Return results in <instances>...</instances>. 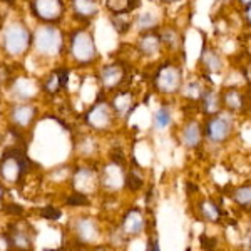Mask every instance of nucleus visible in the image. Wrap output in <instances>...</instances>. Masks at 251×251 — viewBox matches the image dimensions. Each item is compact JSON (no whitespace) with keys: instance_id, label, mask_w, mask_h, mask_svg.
<instances>
[{"instance_id":"12","label":"nucleus","mask_w":251,"mask_h":251,"mask_svg":"<svg viewBox=\"0 0 251 251\" xmlns=\"http://www.w3.org/2000/svg\"><path fill=\"white\" fill-rule=\"evenodd\" d=\"M181 137H183V143L188 146V148H196V146L201 143V137H203V132H201L200 124H198L196 121L188 123L183 127Z\"/></svg>"},{"instance_id":"23","label":"nucleus","mask_w":251,"mask_h":251,"mask_svg":"<svg viewBox=\"0 0 251 251\" xmlns=\"http://www.w3.org/2000/svg\"><path fill=\"white\" fill-rule=\"evenodd\" d=\"M234 201L241 206H251V184H246V186H241L238 188L236 191L233 194Z\"/></svg>"},{"instance_id":"11","label":"nucleus","mask_w":251,"mask_h":251,"mask_svg":"<svg viewBox=\"0 0 251 251\" xmlns=\"http://www.w3.org/2000/svg\"><path fill=\"white\" fill-rule=\"evenodd\" d=\"M72 5H74L75 17L79 19H92L99 12V5H97L96 0H72Z\"/></svg>"},{"instance_id":"2","label":"nucleus","mask_w":251,"mask_h":251,"mask_svg":"<svg viewBox=\"0 0 251 251\" xmlns=\"http://www.w3.org/2000/svg\"><path fill=\"white\" fill-rule=\"evenodd\" d=\"M71 52L74 57L80 64H87L96 59L97 50L92 35L87 30H77L71 39Z\"/></svg>"},{"instance_id":"29","label":"nucleus","mask_w":251,"mask_h":251,"mask_svg":"<svg viewBox=\"0 0 251 251\" xmlns=\"http://www.w3.org/2000/svg\"><path fill=\"white\" fill-rule=\"evenodd\" d=\"M245 15H246V20H248V24H251V3H248V5H246Z\"/></svg>"},{"instance_id":"16","label":"nucleus","mask_w":251,"mask_h":251,"mask_svg":"<svg viewBox=\"0 0 251 251\" xmlns=\"http://www.w3.org/2000/svg\"><path fill=\"white\" fill-rule=\"evenodd\" d=\"M34 116H35V109L32 106H17V107H14V111H12L14 124L20 126V127L29 126L32 123V119H34Z\"/></svg>"},{"instance_id":"21","label":"nucleus","mask_w":251,"mask_h":251,"mask_svg":"<svg viewBox=\"0 0 251 251\" xmlns=\"http://www.w3.org/2000/svg\"><path fill=\"white\" fill-rule=\"evenodd\" d=\"M77 233H79V236L82 238V240H86V241L94 240L96 234H97L94 223H91L89 220L79 221V225H77Z\"/></svg>"},{"instance_id":"28","label":"nucleus","mask_w":251,"mask_h":251,"mask_svg":"<svg viewBox=\"0 0 251 251\" xmlns=\"http://www.w3.org/2000/svg\"><path fill=\"white\" fill-rule=\"evenodd\" d=\"M67 204H71V206H75V204L82 206V204H87V200H86V196H82V194L79 193L77 196H71V198H69Z\"/></svg>"},{"instance_id":"14","label":"nucleus","mask_w":251,"mask_h":251,"mask_svg":"<svg viewBox=\"0 0 251 251\" xmlns=\"http://www.w3.org/2000/svg\"><path fill=\"white\" fill-rule=\"evenodd\" d=\"M201 106H203V111L206 114H216V112H220V109L223 106L221 94H218L214 91H204L203 97H201Z\"/></svg>"},{"instance_id":"17","label":"nucleus","mask_w":251,"mask_h":251,"mask_svg":"<svg viewBox=\"0 0 251 251\" xmlns=\"http://www.w3.org/2000/svg\"><path fill=\"white\" fill-rule=\"evenodd\" d=\"M144 228V218L139 211H131L124 220V229L129 234H137Z\"/></svg>"},{"instance_id":"5","label":"nucleus","mask_w":251,"mask_h":251,"mask_svg":"<svg viewBox=\"0 0 251 251\" xmlns=\"http://www.w3.org/2000/svg\"><path fill=\"white\" fill-rule=\"evenodd\" d=\"M27 164H29V159L22 154L17 149L14 151H9L5 156L0 161V173L5 177L7 181H17L20 174H24Z\"/></svg>"},{"instance_id":"9","label":"nucleus","mask_w":251,"mask_h":251,"mask_svg":"<svg viewBox=\"0 0 251 251\" xmlns=\"http://www.w3.org/2000/svg\"><path fill=\"white\" fill-rule=\"evenodd\" d=\"M161 35L154 34V32H144V35H141V39L137 40V49L143 55H154L161 47Z\"/></svg>"},{"instance_id":"6","label":"nucleus","mask_w":251,"mask_h":251,"mask_svg":"<svg viewBox=\"0 0 251 251\" xmlns=\"http://www.w3.org/2000/svg\"><path fill=\"white\" fill-rule=\"evenodd\" d=\"M233 131V123L228 116H216L211 117L206 124V136L211 143L221 144L229 139Z\"/></svg>"},{"instance_id":"3","label":"nucleus","mask_w":251,"mask_h":251,"mask_svg":"<svg viewBox=\"0 0 251 251\" xmlns=\"http://www.w3.org/2000/svg\"><path fill=\"white\" fill-rule=\"evenodd\" d=\"M156 89L161 91L163 94H174L181 89L183 84V74H181V69L171 64H166L157 69L156 75Z\"/></svg>"},{"instance_id":"7","label":"nucleus","mask_w":251,"mask_h":251,"mask_svg":"<svg viewBox=\"0 0 251 251\" xmlns=\"http://www.w3.org/2000/svg\"><path fill=\"white\" fill-rule=\"evenodd\" d=\"M34 15L44 22H57L64 14L62 0H34L32 3Z\"/></svg>"},{"instance_id":"25","label":"nucleus","mask_w":251,"mask_h":251,"mask_svg":"<svg viewBox=\"0 0 251 251\" xmlns=\"http://www.w3.org/2000/svg\"><path fill=\"white\" fill-rule=\"evenodd\" d=\"M201 214H203L206 220L216 221L218 218H220V209H218V206L214 204L213 201H204V203L201 204Z\"/></svg>"},{"instance_id":"18","label":"nucleus","mask_w":251,"mask_h":251,"mask_svg":"<svg viewBox=\"0 0 251 251\" xmlns=\"http://www.w3.org/2000/svg\"><path fill=\"white\" fill-rule=\"evenodd\" d=\"M171 111H169V107H159L157 111L154 112V117H152V127L157 129V131H163V129L168 127L169 124H171Z\"/></svg>"},{"instance_id":"22","label":"nucleus","mask_w":251,"mask_h":251,"mask_svg":"<svg viewBox=\"0 0 251 251\" xmlns=\"http://www.w3.org/2000/svg\"><path fill=\"white\" fill-rule=\"evenodd\" d=\"M159 35H161V42L169 49H176L177 44H179V34H177V30L171 29V27L161 30Z\"/></svg>"},{"instance_id":"32","label":"nucleus","mask_w":251,"mask_h":251,"mask_svg":"<svg viewBox=\"0 0 251 251\" xmlns=\"http://www.w3.org/2000/svg\"><path fill=\"white\" fill-rule=\"evenodd\" d=\"M241 3H245V5H248V3H251V0H240Z\"/></svg>"},{"instance_id":"1","label":"nucleus","mask_w":251,"mask_h":251,"mask_svg":"<svg viewBox=\"0 0 251 251\" xmlns=\"http://www.w3.org/2000/svg\"><path fill=\"white\" fill-rule=\"evenodd\" d=\"M32 40L30 32L22 24H10L3 34V47L12 55H20L27 50Z\"/></svg>"},{"instance_id":"31","label":"nucleus","mask_w":251,"mask_h":251,"mask_svg":"<svg viewBox=\"0 0 251 251\" xmlns=\"http://www.w3.org/2000/svg\"><path fill=\"white\" fill-rule=\"evenodd\" d=\"M164 3H174V2H179V0H163Z\"/></svg>"},{"instance_id":"24","label":"nucleus","mask_w":251,"mask_h":251,"mask_svg":"<svg viewBox=\"0 0 251 251\" xmlns=\"http://www.w3.org/2000/svg\"><path fill=\"white\" fill-rule=\"evenodd\" d=\"M114 29L119 32V34H126L131 27V20H129L127 14H114V17L111 19Z\"/></svg>"},{"instance_id":"20","label":"nucleus","mask_w":251,"mask_h":251,"mask_svg":"<svg viewBox=\"0 0 251 251\" xmlns=\"http://www.w3.org/2000/svg\"><path fill=\"white\" fill-rule=\"evenodd\" d=\"M204 94V89L201 86L200 80H189L188 84L183 87V96L189 97V99H200Z\"/></svg>"},{"instance_id":"8","label":"nucleus","mask_w":251,"mask_h":251,"mask_svg":"<svg viewBox=\"0 0 251 251\" xmlns=\"http://www.w3.org/2000/svg\"><path fill=\"white\" fill-rule=\"evenodd\" d=\"M111 111H109V106H106V104H97L87 112V123L97 129L107 127L111 124Z\"/></svg>"},{"instance_id":"4","label":"nucleus","mask_w":251,"mask_h":251,"mask_svg":"<svg viewBox=\"0 0 251 251\" xmlns=\"http://www.w3.org/2000/svg\"><path fill=\"white\" fill-rule=\"evenodd\" d=\"M35 47L44 55H55L62 49V39L55 27H40L35 34Z\"/></svg>"},{"instance_id":"26","label":"nucleus","mask_w":251,"mask_h":251,"mask_svg":"<svg viewBox=\"0 0 251 251\" xmlns=\"http://www.w3.org/2000/svg\"><path fill=\"white\" fill-rule=\"evenodd\" d=\"M126 183H127V186H131V189H139L141 186H143V179L137 177L136 173H131L127 177H126Z\"/></svg>"},{"instance_id":"27","label":"nucleus","mask_w":251,"mask_h":251,"mask_svg":"<svg viewBox=\"0 0 251 251\" xmlns=\"http://www.w3.org/2000/svg\"><path fill=\"white\" fill-rule=\"evenodd\" d=\"M42 216L47 218V220H59L60 218V211L55 208H44L42 209Z\"/></svg>"},{"instance_id":"10","label":"nucleus","mask_w":251,"mask_h":251,"mask_svg":"<svg viewBox=\"0 0 251 251\" xmlns=\"http://www.w3.org/2000/svg\"><path fill=\"white\" fill-rule=\"evenodd\" d=\"M124 79V69L117 64L112 66H106L100 71V82L104 87H116L117 84H121V80Z\"/></svg>"},{"instance_id":"19","label":"nucleus","mask_w":251,"mask_h":251,"mask_svg":"<svg viewBox=\"0 0 251 251\" xmlns=\"http://www.w3.org/2000/svg\"><path fill=\"white\" fill-rule=\"evenodd\" d=\"M156 24H157V19L151 12H144V14H139L136 17V27H137V30H141V32L152 30L156 27Z\"/></svg>"},{"instance_id":"13","label":"nucleus","mask_w":251,"mask_h":251,"mask_svg":"<svg viewBox=\"0 0 251 251\" xmlns=\"http://www.w3.org/2000/svg\"><path fill=\"white\" fill-rule=\"evenodd\" d=\"M201 64H203V67L206 69L208 72H220L221 67H223V62H221V57L220 54H218L214 49H203V52H201Z\"/></svg>"},{"instance_id":"15","label":"nucleus","mask_w":251,"mask_h":251,"mask_svg":"<svg viewBox=\"0 0 251 251\" xmlns=\"http://www.w3.org/2000/svg\"><path fill=\"white\" fill-rule=\"evenodd\" d=\"M221 100H223V106L229 109V111H238V109L243 107V102H245L243 94L238 89H228V91H225L221 94Z\"/></svg>"},{"instance_id":"30","label":"nucleus","mask_w":251,"mask_h":251,"mask_svg":"<svg viewBox=\"0 0 251 251\" xmlns=\"http://www.w3.org/2000/svg\"><path fill=\"white\" fill-rule=\"evenodd\" d=\"M246 77H248V80L251 82V66H250L248 69H246Z\"/></svg>"}]
</instances>
